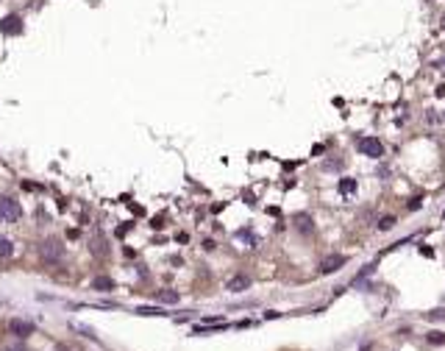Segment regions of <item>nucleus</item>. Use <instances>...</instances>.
I'll return each mask as SVG.
<instances>
[{"instance_id": "f257e3e1", "label": "nucleus", "mask_w": 445, "mask_h": 351, "mask_svg": "<svg viewBox=\"0 0 445 351\" xmlns=\"http://www.w3.org/2000/svg\"><path fill=\"white\" fill-rule=\"evenodd\" d=\"M356 148H359L362 156H370V159H381V156H384V145H381L379 137H359V139H356Z\"/></svg>"}, {"instance_id": "f03ea898", "label": "nucleus", "mask_w": 445, "mask_h": 351, "mask_svg": "<svg viewBox=\"0 0 445 351\" xmlns=\"http://www.w3.org/2000/svg\"><path fill=\"white\" fill-rule=\"evenodd\" d=\"M39 254H42V259L48 262V265H56V262L64 256V245H61L59 240H45L42 245H39Z\"/></svg>"}, {"instance_id": "7ed1b4c3", "label": "nucleus", "mask_w": 445, "mask_h": 351, "mask_svg": "<svg viewBox=\"0 0 445 351\" xmlns=\"http://www.w3.org/2000/svg\"><path fill=\"white\" fill-rule=\"evenodd\" d=\"M20 215H23V209H20L17 201H14V198H6V195H0V220L14 223V220H20Z\"/></svg>"}, {"instance_id": "20e7f679", "label": "nucleus", "mask_w": 445, "mask_h": 351, "mask_svg": "<svg viewBox=\"0 0 445 351\" xmlns=\"http://www.w3.org/2000/svg\"><path fill=\"white\" fill-rule=\"evenodd\" d=\"M348 262V256H343V254H328V256H323V262H320V273L323 276H328V273H337L340 268Z\"/></svg>"}, {"instance_id": "39448f33", "label": "nucleus", "mask_w": 445, "mask_h": 351, "mask_svg": "<svg viewBox=\"0 0 445 351\" xmlns=\"http://www.w3.org/2000/svg\"><path fill=\"white\" fill-rule=\"evenodd\" d=\"M9 332H12L14 337L25 340V337H31V334H34V323H31V321H23V318H12V321H9Z\"/></svg>"}, {"instance_id": "423d86ee", "label": "nucleus", "mask_w": 445, "mask_h": 351, "mask_svg": "<svg viewBox=\"0 0 445 351\" xmlns=\"http://www.w3.org/2000/svg\"><path fill=\"white\" fill-rule=\"evenodd\" d=\"M251 287V276H245V273H237V276H231L229 282H226V290L229 293H242Z\"/></svg>"}, {"instance_id": "0eeeda50", "label": "nucleus", "mask_w": 445, "mask_h": 351, "mask_svg": "<svg viewBox=\"0 0 445 351\" xmlns=\"http://www.w3.org/2000/svg\"><path fill=\"white\" fill-rule=\"evenodd\" d=\"M0 31H3V34H20V31H23V20L20 17H3L0 20Z\"/></svg>"}, {"instance_id": "6e6552de", "label": "nucleus", "mask_w": 445, "mask_h": 351, "mask_svg": "<svg viewBox=\"0 0 445 351\" xmlns=\"http://www.w3.org/2000/svg\"><path fill=\"white\" fill-rule=\"evenodd\" d=\"M295 229L301 231V234H309V231H314V220L309 215H298L295 218Z\"/></svg>"}, {"instance_id": "1a4fd4ad", "label": "nucleus", "mask_w": 445, "mask_h": 351, "mask_svg": "<svg viewBox=\"0 0 445 351\" xmlns=\"http://www.w3.org/2000/svg\"><path fill=\"white\" fill-rule=\"evenodd\" d=\"M356 193V179H340V195L351 198Z\"/></svg>"}, {"instance_id": "9d476101", "label": "nucleus", "mask_w": 445, "mask_h": 351, "mask_svg": "<svg viewBox=\"0 0 445 351\" xmlns=\"http://www.w3.org/2000/svg\"><path fill=\"white\" fill-rule=\"evenodd\" d=\"M92 287H95V290H103V293H108V290H115V282H112V279H108V276H97L95 282H92Z\"/></svg>"}, {"instance_id": "9b49d317", "label": "nucleus", "mask_w": 445, "mask_h": 351, "mask_svg": "<svg viewBox=\"0 0 445 351\" xmlns=\"http://www.w3.org/2000/svg\"><path fill=\"white\" fill-rule=\"evenodd\" d=\"M156 298H159V301H162V304H178V298H181V296H178V293H175V290H162V293H159Z\"/></svg>"}, {"instance_id": "f8f14e48", "label": "nucleus", "mask_w": 445, "mask_h": 351, "mask_svg": "<svg viewBox=\"0 0 445 351\" xmlns=\"http://www.w3.org/2000/svg\"><path fill=\"white\" fill-rule=\"evenodd\" d=\"M14 254V245H12V240H3L0 237V259H9V256Z\"/></svg>"}, {"instance_id": "ddd939ff", "label": "nucleus", "mask_w": 445, "mask_h": 351, "mask_svg": "<svg viewBox=\"0 0 445 351\" xmlns=\"http://www.w3.org/2000/svg\"><path fill=\"white\" fill-rule=\"evenodd\" d=\"M395 223H398V220L392 218V215H384V218H381V220H376V226H379V231H390V229H392V226H395Z\"/></svg>"}, {"instance_id": "4468645a", "label": "nucleus", "mask_w": 445, "mask_h": 351, "mask_svg": "<svg viewBox=\"0 0 445 351\" xmlns=\"http://www.w3.org/2000/svg\"><path fill=\"white\" fill-rule=\"evenodd\" d=\"M137 315H167V312H162L159 307H139Z\"/></svg>"}, {"instance_id": "2eb2a0df", "label": "nucleus", "mask_w": 445, "mask_h": 351, "mask_svg": "<svg viewBox=\"0 0 445 351\" xmlns=\"http://www.w3.org/2000/svg\"><path fill=\"white\" fill-rule=\"evenodd\" d=\"M428 321H445V309H434V312H426Z\"/></svg>"}, {"instance_id": "dca6fc26", "label": "nucleus", "mask_w": 445, "mask_h": 351, "mask_svg": "<svg viewBox=\"0 0 445 351\" xmlns=\"http://www.w3.org/2000/svg\"><path fill=\"white\" fill-rule=\"evenodd\" d=\"M323 167H325V170H343V159H328Z\"/></svg>"}, {"instance_id": "f3484780", "label": "nucleus", "mask_w": 445, "mask_h": 351, "mask_svg": "<svg viewBox=\"0 0 445 351\" xmlns=\"http://www.w3.org/2000/svg\"><path fill=\"white\" fill-rule=\"evenodd\" d=\"M428 343H445V334H439V332H431V334H428Z\"/></svg>"}, {"instance_id": "a211bd4d", "label": "nucleus", "mask_w": 445, "mask_h": 351, "mask_svg": "<svg viewBox=\"0 0 445 351\" xmlns=\"http://www.w3.org/2000/svg\"><path fill=\"white\" fill-rule=\"evenodd\" d=\"M9 351H28V348L23 343H14V345H9Z\"/></svg>"}, {"instance_id": "6ab92c4d", "label": "nucleus", "mask_w": 445, "mask_h": 351, "mask_svg": "<svg viewBox=\"0 0 445 351\" xmlns=\"http://www.w3.org/2000/svg\"><path fill=\"white\" fill-rule=\"evenodd\" d=\"M434 95H437V98H445V84H439L437 90H434Z\"/></svg>"}, {"instance_id": "aec40b11", "label": "nucleus", "mask_w": 445, "mask_h": 351, "mask_svg": "<svg viewBox=\"0 0 445 351\" xmlns=\"http://www.w3.org/2000/svg\"><path fill=\"white\" fill-rule=\"evenodd\" d=\"M442 123H445V112H442Z\"/></svg>"}, {"instance_id": "412c9836", "label": "nucleus", "mask_w": 445, "mask_h": 351, "mask_svg": "<svg viewBox=\"0 0 445 351\" xmlns=\"http://www.w3.org/2000/svg\"><path fill=\"white\" fill-rule=\"evenodd\" d=\"M0 304H3V298H0Z\"/></svg>"}]
</instances>
